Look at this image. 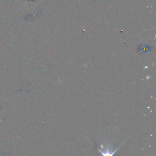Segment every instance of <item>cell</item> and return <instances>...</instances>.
<instances>
[{
  "mask_svg": "<svg viewBox=\"0 0 156 156\" xmlns=\"http://www.w3.org/2000/svg\"><path fill=\"white\" fill-rule=\"evenodd\" d=\"M120 146H119L118 148ZM118 148L116 149V150H114V151H113L112 150V148H104L105 150H104V149H103L102 150H99V149H98V150L100 152L101 156H114L115 154V153H116L117 151L118 150Z\"/></svg>",
  "mask_w": 156,
  "mask_h": 156,
  "instance_id": "cell-1",
  "label": "cell"
}]
</instances>
